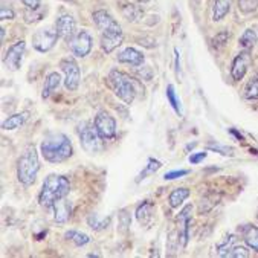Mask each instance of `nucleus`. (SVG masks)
Returning <instances> with one entry per match:
<instances>
[{"label":"nucleus","instance_id":"obj_1","mask_svg":"<svg viewBox=\"0 0 258 258\" xmlns=\"http://www.w3.org/2000/svg\"><path fill=\"white\" fill-rule=\"evenodd\" d=\"M43 158L50 164L64 162L72 156V144L69 138L63 133L47 135L40 145Z\"/></svg>","mask_w":258,"mask_h":258},{"label":"nucleus","instance_id":"obj_2","mask_svg":"<svg viewBox=\"0 0 258 258\" xmlns=\"http://www.w3.org/2000/svg\"><path fill=\"white\" fill-rule=\"evenodd\" d=\"M71 191V183L66 177L50 174L46 177L41 191H40V205L44 208H52L54 203L63 197H66Z\"/></svg>","mask_w":258,"mask_h":258},{"label":"nucleus","instance_id":"obj_3","mask_svg":"<svg viewBox=\"0 0 258 258\" xmlns=\"http://www.w3.org/2000/svg\"><path fill=\"white\" fill-rule=\"evenodd\" d=\"M38 170H40V162H38L37 150L34 145H28L17 162L19 182H22L25 186H31L37 179Z\"/></svg>","mask_w":258,"mask_h":258},{"label":"nucleus","instance_id":"obj_4","mask_svg":"<svg viewBox=\"0 0 258 258\" xmlns=\"http://www.w3.org/2000/svg\"><path fill=\"white\" fill-rule=\"evenodd\" d=\"M109 80L112 83V87L119 99H122L125 104H132L138 93V86L139 83L130 78L127 74L119 72V71H112L109 75Z\"/></svg>","mask_w":258,"mask_h":258},{"label":"nucleus","instance_id":"obj_5","mask_svg":"<svg viewBox=\"0 0 258 258\" xmlns=\"http://www.w3.org/2000/svg\"><path fill=\"white\" fill-rule=\"evenodd\" d=\"M80 135V142L83 145V148L89 153V154H96L102 150V138L99 136V133L96 132L95 124L92 125L90 122H84L80 125L78 130Z\"/></svg>","mask_w":258,"mask_h":258},{"label":"nucleus","instance_id":"obj_6","mask_svg":"<svg viewBox=\"0 0 258 258\" xmlns=\"http://www.w3.org/2000/svg\"><path fill=\"white\" fill-rule=\"evenodd\" d=\"M58 37L60 35H58L57 29L55 31L50 28L40 29L32 35V46H34V49L38 50V52H47V50H50L55 46Z\"/></svg>","mask_w":258,"mask_h":258},{"label":"nucleus","instance_id":"obj_7","mask_svg":"<svg viewBox=\"0 0 258 258\" xmlns=\"http://www.w3.org/2000/svg\"><path fill=\"white\" fill-rule=\"evenodd\" d=\"M95 127H96V132L99 133V136L102 139H113L116 136V121L115 118L107 113V112H99L96 116H95Z\"/></svg>","mask_w":258,"mask_h":258},{"label":"nucleus","instance_id":"obj_8","mask_svg":"<svg viewBox=\"0 0 258 258\" xmlns=\"http://www.w3.org/2000/svg\"><path fill=\"white\" fill-rule=\"evenodd\" d=\"M61 71L64 72V86L68 90L74 92L78 89L80 86V78H81V72H80V66L74 58H63L60 63Z\"/></svg>","mask_w":258,"mask_h":258},{"label":"nucleus","instance_id":"obj_9","mask_svg":"<svg viewBox=\"0 0 258 258\" xmlns=\"http://www.w3.org/2000/svg\"><path fill=\"white\" fill-rule=\"evenodd\" d=\"M71 50L77 57H86L92 50V37L87 31H80L69 38Z\"/></svg>","mask_w":258,"mask_h":258},{"label":"nucleus","instance_id":"obj_10","mask_svg":"<svg viewBox=\"0 0 258 258\" xmlns=\"http://www.w3.org/2000/svg\"><path fill=\"white\" fill-rule=\"evenodd\" d=\"M25 49H26V43L23 40L14 43L5 54V58H4V64L7 69L10 71H19L20 64H22V60H23V54H25Z\"/></svg>","mask_w":258,"mask_h":258},{"label":"nucleus","instance_id":"obj_11","mask_svg":"<svg viewBox=\"0 0 258 258\" xmlns=\"http://www.w3.org/2000/svg\"><path fill=\"white\" fill-rule=\"evenodd\" d=\"M93 22L98 26V29L101 31V34H106V32H122L119 23L106 11H96V13H93Z\"/></svg>","mask_w":258,"mask_h":258},{"label":"nucleus","instance_id":"obj_12","mask_svg":"<svg viewBox=\"0 0 258 258\" xmlns=\"http://www.w3.org/2000/svg\"><path fill=\"white\" fill-rule=\"evenodd\" d=\"M252 63V58H250V54H249V50H243V52H240L234 61H232V68H231V75L235 81H240L243 80V77L246 75L247 72V68L250 66Z\"/></svg>","mask_w":258,"mask_h":258},{"label":"nucleus","instance_id":"obj_13","mask_svg":"<svg viewBox=\"0 0 258 258\" xmlns=\"http://www.w3.org/2000/svg\"><path fill=\"white\" fill-rule=\"evenodd\" d=\"M219 255L229 258H246L249 256V252L243 246H235V237H229V241L219 246Z\"/></svg>","mask_w":258,"mask_h":258},{"label":"nucleus","instance_id":"obj_14","mask_svg":"<svg viewBox=\"0 0 258 258\" xmlns=\"http://www.w3.org/2000/svg\"><path fill=\"white\" fill-rule=\"evenodd\" d=\"M124 34L122 32H106L101 34V46L104 49L106 54H110L122 43Z\"/></svg>","mask_w":258,"mask_h":258},{"label":"nucleus","instance_id":"obj_15","mask_svg":"<svg viewBox=\"0 0 258 258\" xmlns=\"http://www.w3.org/2000/svg\"><path fill=\"white\" fill-rule=\"evenodd\" d=\"M55 29H57L60 37L69 40L75 32V20H74V17L72 16H61L55 23Z\"/></svg>","mask_w":258,"mask_h":258},{"label":"nucleus","instance_id":"obj_16","mask_svg":"<svg viewBox=\"0 0 258 258\" xmlns=\"http://www.w3.org/2000/svg\"><path fill=\"white\" fill-rule=\"evenodd\" d=\"M52 208H54V213H55V214H54L55 222L64 223V222L69 220V217H71V205H69V202L66 200V197L57 200V202L54 203Z\"/></svg>","mask_w":258,"mask_h":258},{"label":"nucleus","instance_id":"obj_17","mask_svg":"<svg viewBox=\"0 0 258 258\" xmlns=\"http://www.w3.org/2000/svg\"><path fill=\"white\" fill-rule=\"evenodd\" d=\"M118 60L121 63H127V64H132V66H142L144 55L139 52V50H136L135 47H127L118 55Z\"/></svg>","mask_w":258,"mask_h":258},{"label":"nucleus","instance_id":"obj_18","mask_svg":"<svg viewBox=\"0 0 258 258\" xmlns=\"http://www.w3.org/2000/svg\"><path fill=\"white\" fill-rule=\"evenodd\" d=\"M241 232H243V240L246 241V244L252 250L258 252V228L253 225H246L243 226Z\"/></svg>","mask_w":258,"mask_h":258},{"label":"nucleus","instance_id":"obj_19","mask_svg":"<svg viewBox=\"0 0 258 258\" xmlns=\"http://www.w3.org/2000/svg\"><path fill=\"white\" fill-rule=\"evenodd\" d=\"M232 7V0H216L214 7H213V20L220 22L225 19V16L231 11Z\"/></svg>","mask_w":258,"mask_h":258},{"label":"nucleus","instance_id":"obj_20","mask_svg":"<svg viewBox=\"0 0 258 258\" xmlns=\"http://www.w3.org/2000/svg\"><path fill=\"white\" fill-rule=\"evenodd\" d=\"M60 83H61V77L57 74V72H52V74H49L47 75V78H46V81H44V87H43V93H41V96L46 99V98H49L50 96V93H52L54 90H57V87L60 86Z\"/></svg>","mask_w":258,"mask_h":258},{"label":"nucleus","instance_id":"obj_21","mask_svg":"<svg viewBox=\"0 0 258 258\" xmlns=\"http://www.w3.org/2000/svg\"><path fill=\"white\" fill-rule=\"evenodd\" d=\"M220 203V194H208L205 196L202 200H200V205H199V213L200 214H205V213H210L216 205Z\"/></svg>","mask_w":258,"mask_h":258},{"label":"nucleus","instance_id":"obj_22","mask_svg":"<svg viewBox=\"0 0 258 258\" xmlns=\"http://www.w3.org/2000/svg\"><path fill=\"white\" fill-rule=\"evenodd\" d=\"M28 116H29V113H28V112L16 113V115L10 116L7 121H4L2 128H4V130H16V128H19L20 125H23V124H25V121L28 119Z\"/></svg>","mask_w":258,"mask_h":258},{"label":"nucleus","instance_id":"obj_23","mask_svg":"<svg viewBox=\"0 0 258 258\" xmlns=\"http://www.w3.org/2000/svg\"><path fill=\"white\" fill-rule=\"evenodd\" d=\"M153 217V205L150 202H144L136 210V219L141 225H148Z\"/></svg>","mask_w":258,"mask_h":258},{"label":"nucleus","instance_id":"obj_24","mask_svg":"<svg viewBox=\"0 0 258 258\" xmlns=\"http://www.w3.org/2000/svg\"><path fill=\"white\" fill-rule=\"evenodd\" d=\"M121 14L128 22H138L144 16V10L141 7H136V5H132L130 4V5H122Z\"/></svg>","mask_w":258,"mask_h":258},{"label":"nucleus","instance_id":"obj_25","mask_svg":"<svg viewBox=\"0 0 258 258\" xmlns=\"http://www.w3.org/2000/svg\"><path fill=\"white\" fill-rule=\"evenodd\" d=\"M188 197H189V189H188V188H176V189L170 194V197H168L170 206H171V208H179V206H180Z\"/></svg>","mask_w":258,"mask_h":258},{"label":"nucleus","instance_id":"obj_26","mask_svg":"<svg viewBox=\"0 0 258 258\" xmlns=\"http://www.w3.org/2000/svg\"><path fill=\"white\" fill-rule=\"evenodd\" d=\"M162 167V164L159 162V161H156V159H153V158H150L148 159V164H147V167L141 171V174L138 176V179H136V182H141V180H144L147 176H150V174H154L156 173L159 168Z\"/></svg>","mask_w":258,"mask_h":258},{"label":"nucleus","instance_id":"obj_27","mask_svg":"<svg viewBox=\"0 0 258 258\" xmlns=\"http://www.w3.org/2000/svg\"><path fill=\"white\" fill-rule=\"evenodd\" d=\"M255 41H256V34H255L253 29H246L243 32V35L240 37V46L243 49H246V50L252 49L253 44H255Z\"/></svg>","mask_w":258,"mask_h":258},{"label":"nucleus","instance_id":"obj_28","mask_svg":"<svg viewBox=\"0 0 258 258\" xmlns=\"http://www.w3.org/2000/svg\"><path fill=\"white\" fill-rule=\"evenodd\" d=\"M66 238L74 241L77 246H84L90 241V237L87 234H83V232H78V231H69L66 232Z\"/></svg>","mask_w":258,"mask_h":258},{"label":"nucleus","instance_id":"obj_29","mask_svg":"<svg viewBox=\"0 0 258 258\" xmlns=\"http://www.w3.org/2000/svg\"><path fill=\"white\" fill-rule=\"evenodd\" d=\"M244 98L258 99V78H250L244 87Z\"/></svg>","mask_w":258,"mask_h":258},{"label":"nucleus","instance_id":"obj_30","mask_svg":"<svg viewBox=\"0 0 258 258\" xmlns=\"http://www.w3.org/2000/svg\"><path fill=\"white\" fill-rule=\"evenodd\" d=\"M109 222H110V219H99L96 214H92V216H89V219H87L89 226H90L92 229H95V231H99V229L107 228Z\"/></svg>","mask_w":258,"mask_h":258},{"label":"nucleus","instance_id":"obj_31","mask_svg":"<svg viewBox=\"0 0 258 258\" xmlns=\"http://www.w3.org/2000/svg\"><path fill=\"white\" fill-rule=\"evenodd\" d=\"M167 99H168V102L171 104V107L180 115L182 113V110H180V102H179V99L176 98V92H174V86H168L167 87Z\"/></svg>","mask_w":258,"mask_h":258},{"label":"nucleus","instance_id":"obj_32","mask_svg":"<svg viewBox=\"0 0 258 258\" xmlns=\"http://www.w3.org/2000/svg\"><path fill=\"white\" fill-rule=\"evenodd\" d=\"M258 7V0H238V10L244 14L255 11Z\"/></svg>","mask_w":258,"mask_h":258},{"label":"nucleus","instance_id":"obj_33","mask_svg":"<svg viewBox=\"0 0 258 258\" xmlns=\"http://www.w3.org/2000/svg\"><path fill=\"white\" fill-rule=\"evenodd\" d=\"M229 40V32L228 31H222L219 32L214 38H213V47L214 49H222Z\"/></svg>","mask_w":258,"mask_h":258},{"label":"nucleus","instance_id":"obj_34","mask_svg":"<svg viewBox=\"0 0 258 258\" xmlns=\"http://www.w3.org/2000/svg\"><path fill=\"white\" fill-rule=\"evenodd\" d=\"M188 174V170H174V171H170L164 176L165 180H173V179H177V177H182V176H186Z\"/></svg>","mask_w":258,"mask_h":258},{"label":"nucleus","instance_id":"obj_35","mask_svg":"<svg viewBox=\"0 0 258 258\" xmlns=\"http://www.w3.org/2000/svg\"><path fill=\"white\" fill-rule=\"evenodd\" d=\"M179 232L177 231H171L168 235V250H176V243H179Z\"/></svg>","mask_w":258,"mask_h":258},{"label":"nucleus","instance_id":"obj_36","mask_svg":"<svg viewBox=\"0 0 258 258\" xmlns=\"http://www.w3.org/2000/svg\"><path fill=\"white\" fill-rule=\"evenodd\" d=\"M0 19L2 20H13L14 19V11L13 10H7V7H2V10H0Z\"/></svg>","mask_w":258,"mask_h":258},{"label":"nucleus","instance_id":"obj_37","mask_svg":"<svg viewBox=\"0 0 258 258\" xmlns=\"http://www.w3.org/2000/svg\"><path fill=\"white\" fill-rule=\"evenodd\" d=\"M205 158H206V153H205V151L196 153V154H192V156H189V162H191V164H199V162L203 161Z\"/></svg>","mask_w":258,"mask_h":258},{"label":"nucleus","instance_id":"obj_38","mask_svg":"<svg viewBox=\"0 0 258 258\" xmlns=\"http://www.w3.org/2000/svg\"><path fill=\"white\" fill-rule=\"evenodd\" d=\"M23 4L28 7V10H38L40 0H23Z\"/></svg>","mask_w":258,"mask_h":258},{"label":"nucleus","instance_id":"obj_39","mask_svg":"<svg viewBox=\"0 0 258 258\" xmlns=\"http://www.w3.org/2000/svg\"><path fill=\"white\" fill-rule=\"evenodd\" d=\"M0 31H2V41H5V35H7V31H5V28H2V29H0Z\"/></svg>","mask_w":258,"mask_h":258},{"label":"nucleus","instance_id":"obj_40","mask_svg":"<svg viewBox=\"0 0 258 258\" xmlns=\"http://www.w3.org/2000/svg\"><path fill=\"white\" fill-rule=\"evenodd\" d=\"M133 2H139V4H147L150 0H133Z\"/></svg>","mask_w":258,"mask_h":258},{"label":"nucleus","instance_id":"obj_41","mask_svg":"<svg viewBox=\"0 0 258 258\" xmlns=\"http://www.w3.org/2000/svg\"><path fill=\"white\" fill-rule=\"evenodd\" d=\"M64 2H72V0H64Z\"/></svg>","mask_w":258,"mask_h":258}]
</instances>
